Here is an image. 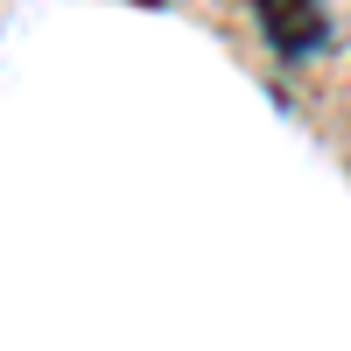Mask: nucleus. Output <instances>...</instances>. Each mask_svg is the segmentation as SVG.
<instances>
[{"instance_id":"obj_1","label":"nucleus","mask_w":351,"mask_h":351,"mask_svg":"<svg viewBox=\"0 0 351 351\" xmlns=\"http://www.w3.org/2000/svg\"><path fill=\"white\" fill-rule=\"evenodd\" d=\"M260 21L274 28V43L288 56H302L324 43V14H316V0H260Z\"/></svg>"}]
</instances>
